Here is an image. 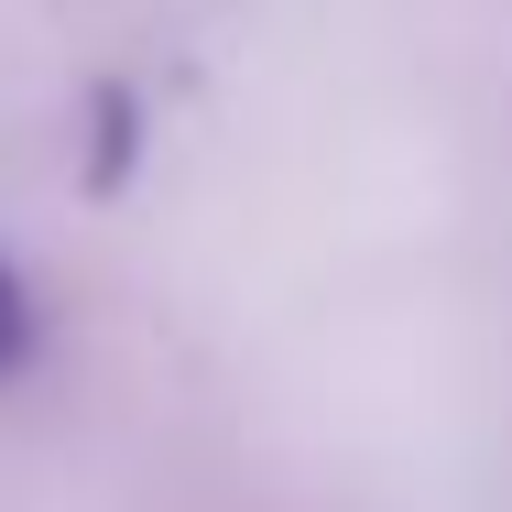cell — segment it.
I'll use <instances>...</instances> for the list:
<instances>
[{
    "mask_svg": "<svg viewBox=\"0 0 512 512\" xmlns=\"http://www.w3.org/2000/svg\"><path fill=\"white\" fill-rule=\"evenodd\" d=\"M33 338H44V316H33V284H22L11 262H0V382H11L22 360H33Z\"/></svg>",
    "mask_w": 512,
    "mask_h": 512,
    "instance_id": "6da1fadb",
    "label": "cell"
}]
</instances>
